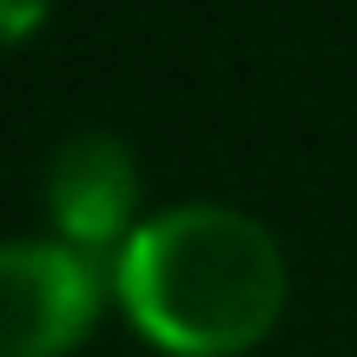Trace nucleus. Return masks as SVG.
Returning a JSON list of instances; mask_svg holds the SVG:
<instances>
[{"label":"nucleus","instance_id":"nucleus-1","mask_svg":"<svg viewBox=\"0 0 357 357\" xmlns=\"http://www.w3.org/2000/svg\"><path fill=\"white\" fill-rule=\"evenodd\" d=\"M284 305L291 258L278 231L225 199L146 212L113 258V311L159 357H252Z\"/></svg>","mask_w":357,"mask_h":357},{"label":"nucleus","instance_id":"nucleus-4","mask_svg":"<svg viewBox=\"0 0 357 357\" xmlns=\"http://www.w3.org/2000/svg\"><path fill=\"white\" fill-rule=\"evenodd\" d=\"M53 20V0H0V53L40 40V26Z\"/></svg>","mask_w":357,"mask_h":357},{"label":"nucleus","instance_id":"nucleus-3","mask_svg":"<svg viewBox=\"0 0 357 357\" xmlns=\"http://www.w3.org/2000/svg\"><path fill=\"white\" fill-rule=\"evenodd\" d=\"M40 212L47 231L79 252L113 265L119 245L146 218V185H139V153L119 132H73L47 153L40 172Z\"/></svg>","mask_w":357,"mask_h":357},{"label":"nucleus","instance_id":"nucleus-2","mask_svg":"<svg viewBox=\"0 0 357 357\" xmlns=\"http://www.w3.org/2000/svg\"><path fill=\"white\" fill-rule=\"evenodd\" d=\"M113 311V265L53 238H0V357H73Z\"/></svg>","mask_w":357,"mask_h":357}]
</instances>
